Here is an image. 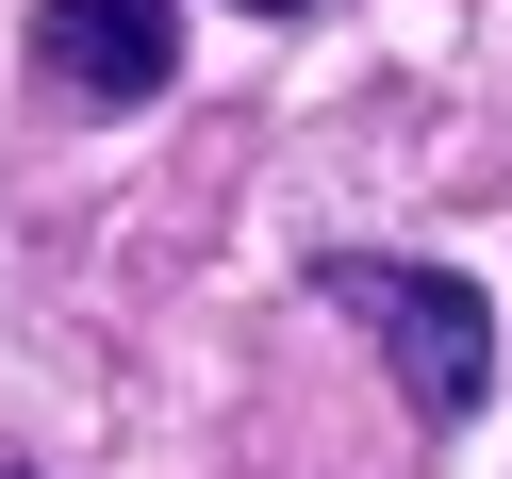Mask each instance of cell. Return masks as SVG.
Wrapping results in <instances>:
<instances>
[{
  "label": "cell",
  "instance_id": "cell-1",
  "mask_svg": "<svg viewBox=\"0 0 512 479\" xmlns=\"http://www.w3.org/2000/svg\"><path fill=\"white\" fill-rule=\"evenodd\" d=\"M314 281L380 331V364H397L413 430H463V413L496 397V298H479L463 265H380V248H331Z\"/></svg>",
  "mask_w": 512,
  "mask_h": 479
},
{
  "label": "cell",
  "instance_id": "cell-2",
  "mask_svg": "<svg viewBox=\"0 0 512 479\" xmlns=\"http://www.w3.org/2000/svg\"><path fill=\"white\" fill-rule=\"evenodd\" d=\"M34 83L67 116H149L182 83V0H34Z\"/></svg>",
  "mask_w": 512,
  "mask_h": 479
},
{
  "label": "cell",
  "instance_id": "cell-3",
  "mask_svg": "<svg viewBox=\"0 0 512 479\" xmlns=\"http://www.w3.org/2000/svg\"><path fill=\"white\" fill-rule=\"evenodd\" d=\"M232 17H314V0H232Z\"/></svg>",
  "mask_w": 512,
  "mask_h": 479
},
{
  "label": "cell",
  "instance_id": "cell-4",
  "mask_svg": "<svg viewBox=\"0 0 512 479\" xmlns=\"http://www.w3.org/2000/svg\"><path fill=\"white\" fill-rule=\"evenodd\" d=\"M0 479H34V463H0Z\"/></svg>",
  "mask_w": 512,
  "mask_h": 479
}]
</instances>
